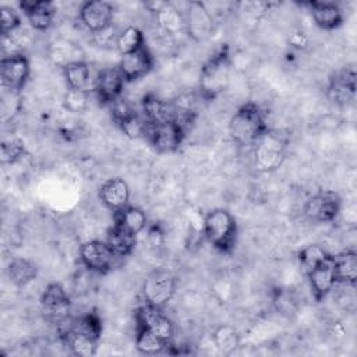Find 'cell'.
Listing matches in <instances>:
<instances>
[{"label":"cell","instance_id":"cell-1","mask_svg":"<svg viewBox=\"0 0 357 357\" xmlns=\"http://www.w3.org/2000/svg\"><path fill=\"white\" fill-rule=\"evenodd\" d=\"M268 131L265 113L254 102L241 105L229 121V134L240 146H254Z\"/></svg>","mask_w":357,"mask_h":357},{"label":"cell","instance_id":"cell-2","mask_svg":"<svg viewBox=\"0 0 357 357\" xmlns=\"http://www.w3.org/2000/svg\"><path fill=\"white\" fill-rule=\"evenodd\" d=\"M231 73V60L229 46L225 45L216 50L201 67L199 92L205 100H213L229 85Z\"/></svg>","mask_w":357,"mask_h":357},{"label":"cell","instance_id":"cell-3","mask_svg":"<svg viewBox=\"0 0 357 357\" xmlns=\"http://www.w3.org/2000/svg\"><path fill=\"white\" fill-rule=\"evenodd\" d=\"M202 231L208 243L222 254H231L237 243V222L222 208L208 212L202 222Z\"/></svg>","mask_w":357,"mask_h":357},{"label":"cell","instance_id":"cell-4","mask_svg":"<svg viewBox=\"0 0 357 357\" xmlns=\"http://www.w3.org/2000/svg\"><path fill=\"white\" fill-rule=\"evenodd\" d=\"M286 138L275 131H268L254 146V165L259 172H275L286 159Z\"/></svg>","mask_w":357,"mask_h":357},{"label":"cell","instance_id":"cell-5","mask_svg":"<svg viewBox=\"0 0 357 357\" xmlns=\"http://www.w3.org/2000/svg\"><path fill=\"white\" fill-rule=\"evenodd\" d=\"M145 137L158 152L170 153L181 146L185 138V127L177 120H167L153 126L148 124Z\"/></svg>","mask_w":357,"mask_h":357},{"label":"cell","instance_id":"cell-6","mask_svg":"<svg viewBox=\"0 0 357 357\" xmlns=\"http://www.w3.org/2000/svg\"><path fill=\"white\" fill-rule=\"evenodd\" d=\"M176 278L167 271L151 272L142 284L144 303L163 308L174 296Z\"/></svg>","mask_w":357,"mask_h":357},{"label":"cell","instance_id":"cell-7","mask_svg":"<svg viewBox=\"0 0 357 357\" xmlns=\"http://www.w3.org/2000/svg\"><path fill=\"white\" fill-rule=\"evenodd\" d=\"M342 209V198L337 192L325 190L310 197L304 204V215L318 223L333 222Z\"/></svg>","mask_w":357,"mask_h":357},{"label":"cell","instance_id":"cell-8","mask_svg":"<svg viewBox=\"0 0 357 357\" xmlns=\"http://www.w3.org/2000/svg\"><path fill=\"white\" fill-rule=\"evenodd\" d=\"M40 308L43 317L54 324H61L70 318L71 301L60 283H49L40 296Z\"/></svg>","mask_w":357,"mask_h":357},{"label":"cell","instance_id":"cell-9","mask_svg":"<svg viewBox=\"0 0 357 357\" xmlns=\"http://www.w3.org/2000/svg\"><path fill=\"white\" fill-rule=\"evenodd\" d=\"M117 257L106 241L89 240L79 247V261L82 265L96 273H107L114 266Z\"/></svg>","mask_w":357,"mask_h":357},{"label":"cell","instance_id":"cell-10","mask_svg":"<svg viewBox=\"0 0 357 357\" xmlns=\"http://www.w3.org/2000/svg\"><path fill=\"white\" fill-rule=\"evenodd\" d=\"M29 60L22 53L3 56L0 61V78L6 89L18 93L29 78Z\"/></svg>","mask_w":357,"mask_h":357},{"label":"cell","instance_id":"cell-11","mask_svg":"<svg viewBox=\"0 0 357 357\" xmlns=\"http://www.w3.org/2000/svg\"><path fill=\"white\" fill-rule=\"evenodd\" d=\"M137 325L146 328L166 342H172L174 336V325L172 319L163 312V308L144 303L135 310Z\"/></svg>","mask_w":357,"mask_h":357},{"label":"cell","instance_id":"cell-12","mask_svg":"<svg viewBox=\"0 0 357 357\" xmlns=\"http://www.w3.org/2000/svg\"><path fill=\"white\" fill-rule=\"evenodd\" d=\"M328 99L339 106L350 103L356 96V71L353 67H343L329 75Z\"/></svg>","mask_w":357,"mask_h":357},{"label":"cell","instance_id":"cell-13","mask_svg":"<svg viewBox=\"0 0 357 357\" xmlns=\"http://www.w3.org/2000/svg\"><path fill=\"white\" fill-rule=\"evenodd\" d=\"M112 114L124 135L132 139L145 137L148 123L142 114L135 112L124 99L120 98L112 105Z\"/></svg>","mask_w":357,"mask_h":357},{"label":"cell","instance_id":"cell-14","mask_svg":"<svg viewBox=\"0 0 357 357\" xmlns=\"http://www.w3.org/2000/svg\"><path fill=\"white\" fill-rule=\"evenodd\" d=\"M126 79L119 67H107L98 73L93 81V91L100 103L113 105L121 98Z\"/></svg>","mask_w":357,"mask_h":357},{"label":"cell","instance_id":"cell-15","mask_svg":"<svg viewBox=\"0 0 357 357\" xmlns=\"http://www.w3.org/2000/svg\"><path fill=\"white\" fill-rule=\"evenodd\" d=\"M79 20L93 33H100L112 26L113 6L105 0H89L79 7Z\"/></svg>","mask_w":357,"mask_h":357},{"label":"cell","instance_id":"cell-16","mask_svg":"<svg viewBox=\"0 0 357 357\" xmlns=\"http://www.w3.org/2000/svg\"><path fill=\"white\" fill-rule=\"evenodd\" d=\"M185 31L195 40L206 39L213 29V20L202 1H190L185 10Z\"/></svg>","mask_w":357,"mask_h":357},{"label":"cell","instance_id":"cell-17","mask_svg":"<svg viewBox=\"0 0 357 357\" xmlns=\"http://www.w3.org/2000/svg\"><path fill=\"white\" fill-rule=\"evenodd\" d=\"M310 287L314 298L319 303L322 301L337 284L333 271V255H328L324 261H321L317 266H314L307 273Z\"/></svg>","mask_w":357,"mask_h":357},{"label":"cell","instance_id":"cell-18","mask_svg":"<svg viewBox=\"0 0 357 357\" xmlns=\"http://www.w3.org/2000/svg\"><path fill=\"white\" fill-rule=\"evenodd\" d=\"M117 67L121 71L126 82H132L145 77L152 70L153 56L145 45L135 52L123 54Z\"/></svg>","mask_w":357,"mask_h":357},{"label":"cell","instance_id":"cell-19","mask_svg":"<svg viewBox=\"0 0 357 357\" xmlns=\"http://www.w3.org/2000/svg\"><path fill=\"white\" fill-rule=\"evenodd\" d=\"M20 8L29 25L36 31L49 29L56 15V6L49 0H22L20 1Z\"/></svg>","mask_w":357,"mask_h":357},{"label":"cell","instance_id":"cell-20","mask_svg":"<svg viewBox=\"0 0 357 357\" xmlns=\"http://www.w3.org/2000/svg\"><path fill=\"white\" fill-rule=\"evenodd\" d=\"M305 6L308 7L315 25L324 31H335L342 26L344 21L342 8L333 1L312 0L307 1Z\"/></svg>","mask_w":357,"mask_h":357},{"label":"cell","instance_id":"cell-21","mask_svg":"<svg viewBox=\"0 0 357 357\" xmlns=\"http://www.w3.org/2000/svg\"><path fill=\"white\" fill-rule=\"evenodd\" d=\"M59 335L61 342L68 346L71 353L78 357H92L98 351L99 340L70 328L66 322L59 324Z\"/></svg>","mask_w":357,"mask_h":357},{"label":"cell","instance_id":"cell-22","mask_svg":"<svg viewBox=\"0 0 357 357\" xmlns=\"http://www.w3.org/2000/svg\"><path fill=\"white\" fill-rule=\"evenodd\" d=\"M99 199L109 211L116 212L128 205L130 187L120 177L109 178L99 188Z\"/></svg>","mask_w":357,"mask_h":357},{"label":"cell","instance_id":"cell-23","mask_svg":"<svg viewBox=\"0 0 357 357\" xmlns=\"http://www.w3.org/2000/svg\"><path fill=\"white\" fill-rule=\"evenodd\" d=\"M142 117L151 126L159 124L167 120H174V106L159 99L158 96L149 93L142 98L141 103Z\"/></svg>","mask_w":357,"mask_h":357},{"label":"cell","instance_id":"cell-24","mask_svg":"<svg viewBox=\"0 0 357 357\" xmlns=\"http://www.w3.org/2000/svg\"><path fill=\"white\" fill-rule=\"evenodd\" d=\"M113 225L138 236L148 226V218L145 212L138 206L127 205L113 212Z\"/></svg>","mask_w":357,"mask_h":357},{"label":"cell","instance_id":"cell-25","mask_svg":"<svg viewBox=\"0 0 357 357\" xmlns=\"http://www.w3.org/2000/svg\"><path fill=\"white\" fill-rule=\"evenodd\" d=\"M333 271L336 283L354 286L357 279V254L353 250L333 255Z\"/></svg>","mask_w":357,"mask_h":357},{"label":"cell","instance_id":"cell-26","mask_svg":"<svg viewBox=\"0 0 357 357\" xmlns=\"http://www.w3.org/2000/svg\"><path fill=\"white\" fill-rule=\"evenodd\" d=\"M106 243L109 244V247L112 248V251L117 258H124L134 251L137 245V236L113 225L107 230Z\"/></svg>","mask_w":357,"mask_h":357},{"label":"cell","instance_id":"cell-27","mask_svg":"<svg viewBox=\"0 0 357 357\" xmlns=\"http://www.w3.org/2000/svg\"><path fill=\"white\" fill-rule=\"evenodd\" d=\"M156 21L160 29L169 35H177L185 31L184 15L170 3H165L156 13Z\"/></svg>","mask_w":357,"mask_h":357},{"label":"cell","instance_id":"cell-28","mask_svg":"<svg viewBox=\"0 0 357 357\" xmlns=\"http://www.w3.org/2000/svg\"><path fill=\"white\" fill-rule=\"evenodd\" d=\"M7 275L15 286L24 287V286L29 284L36 278L38 268L33 261H31L28 258L18 257V258H14L10 261V264L7 266Z\"/></svg>","mask_w":357,"mask_h":357},{"label":"cell","instance_id":"cell-29","mask_svg":"<svg viewBox=\"0 0 357 357\" xmlns=\"http://www.w3.org/2000/svg\"><path fill=\"white\" fill-rule=\"evenodd\" d=\"M63 74L68 89L89 91L91 85V71L85 61L77 60L63 66Z\"/></svg>","mask_w":357,"mask_h":357},{"label":"cell","instance_id":"cell-30","mask_svg":"<svg viewBox=\"0 0 357 357\" xmlns=\"http://www.w3.org/2000/svg\"><path fill=\"white\" fill-rule=\"evenodd\" d=\"M167 346H170L169 342L163 340L153 332L148 331L146 328H142L139 325H135V347L142 354H159L162 353Z\"/></svg>","mask_w":357,"mask_h":357},{"label":"cell","instance_id":"cell-31","mask_svg":"<svg viewBox=\"0 0 357 357\" xmlns=\"http://www.w3.org/2000/svg\"><path fill=\"white\" fill-rule=\"evenodd\" d=\"M212 340L222 354H231L240 346V333L230 325H220L212 333Z\"/></svg>","mask_w":357,"mask_h":357},{"label":"cell","instance_id":"cell-32","mask_svg":"<svg viewBox=\"0 0 357 357\" xmlns=\"http://www.w3.org/2000/svg\"><path fill=\"white\" fill-rule=\"evenodd\" d=\"M116 46L119 52L123 54H128L131 52H135L145 46V38L141 29L137 26H127L123 29L116 40Z\"/></svg>","mask_w":357,"mask_h":357},{"label":"cell","instance_id":"cell-33","mask_svg":"<svg viewBox=\"0 0 357 357\" xmlns=\"http://www.w3.org/2000/svg\"><path fill=\"white\" fill-rule=\"evenodd\" d=\"M329 254L318 244H311L307 245L305 248H303L298 252V262L303 268V271L305 272V275L314 268L317 266L321 261H324Z\"/></svg>","mask_w":357,"mask_h":357},{"label":"cell","instance_id":"cell-34","mask_svg":"<svg viewBox=\"0 0 357 357\" xmlns=\"http://www.w3.org/2000/svg\"><path fill=\"white\" fill-rule=\"evenodd\" d=\"M26 155V148L21 139L3 141L0 145V158L3 165H14Z\"/></svg>","mask_w":357,"mask_h":357},{"label":"cell","instance_id":"cell-35","mask_svg":"<svg viewBox=\"0 0 357 357\" xmlns=\"http://www.w3.org/2000/svg\"><path fill=\"white\" fill-rule=\"evenodd\" d=\"M89 91L67 89L64 93V107L71 113H82L88 106Z\"/></svg>","mask_w":357,"mask_h":357},{"label":"cell","instance_id":"cell-36","mask_svg":"<svg viewBox=\"0 0 357 357\" xmlns=\"http://www.w3.org/2000/svg\"><path fill=\"white\" fill-rule=\"evenodd\" d=\"M21 17L11 7L1 6L0 8V25H1V36H8L17 32L21 28Z\"/></svg>","mask_w":357,"mask_h":357},{"label":"cell","instance_id":"cell-37","mask_svg":"<svg viewBox=\"0 0 357 357\" xmlns=\"http://www.w3.org/2000/svg\"><path fill=\"white\" fill-rule=\"evenodd\" d=\"M289 42H290V45L293 47L305 49L307 45H308V38H307V35L303 31H294L293 33H290Z\"/></svg>","mask_w":357,"mask_h":357}]
</instances>
